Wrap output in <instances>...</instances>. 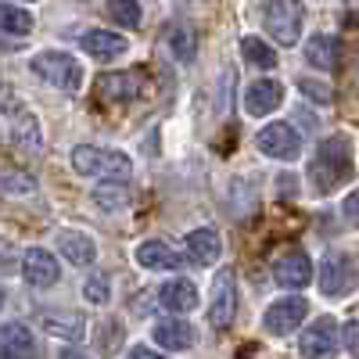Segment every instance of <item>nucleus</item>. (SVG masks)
Here are the masks:
<instances>
[{"instance_id": "obj_14", "label": "nucleus", "mask_w": 359, "mask_h": 359, "mask_svg": "<svg viewBox=\"0 0 359 359\" xmlns=\"http://www.w3.org/2000/svg\"><path fill=\"white\" fill-rule=\"evenodd\" d=\"M151 341L162 345L165 352H187L198 345V331L187 320H158L151 327Z\"/></svg>"}, {"instance_id": "obj_27", "label": "nucleus", "mask_w": 359, "mask_h": 359, "mask_svg": "<svg viewBox=\"0 0 359 359\" xmlns=\"http://www.w3.org/2000/svg\"><path fill=\"white\" fill-rule=\"evenodd\" d=\"M241 57H245L248 65L262 69V72L277 69V50L269 47L266 40H259V36H245V40H241Z\"/></svg>"}, {"instance_id": "obj_4", "label": "nucleus", "mask_w": 359, "mask_h": 359, "mask_svg": "<svg viewBox=\"0 0 359 359\" xmlns=\"http://www.w3.org/2000/svg\"><path fill=\"white\" fill-rule=\"evenodd\" d=\"M302 4H294V0H269L262 8V29L280 47H294L302 36Z\"/></svg>"}, {"instance_id": "obj_25", "label": "nucleus", "mask_w": 359, "mask_h": 359, "mask_svg": "<svg viewBox=\"0 0 359 359\" xmlns=\"http://www.w3.org/2000/svg\"><path fill=\"white\" fill-rule=\"evenodd\" d=\"M165 47H169V54L176 57L180 65H187V62H194V54H198V33L191 25H172L165 33Z\"/></svg>"}, {"instance_id": "obj_34", "label": "nucleus", "mask_w": 359, "mask_h": 359, "mask_svg": "<svg viewBox=\"0 0 359 359\" xmlns=\"http://www.w3.org/2000/svg\"><path fill=\"white\" fill-rule=\"evenodd\" d=\"M341 216H345L352 226H359V187H355V191L341 201Z\"/></svg>"}, {"instance_id": "obj_20", "label": "nucleus", "mask_w": 359, "mask_h": 359, "mask_svg": "<svg viewBox=\"0 0 359 359\" xmlns=\"http://www.w3.org/2000/svg\"><path fill=\"white\" fill-rule=\"evenodd\" d=\"M40 323L43 331L54 334V338H65V341H79L83 338V316L72 313V309H40Z\"/></svg>"}, {"instance_id": "obj_5", "label": "nucleus", "mask_w": 359, "mask_h": 359, "mask_svg": "<svg viewBox=\"0 0 359 359\" xmlns=\"http://www.w3.org/2000/svg\"><path fill=\"white\" fill-rule=\"evenodd\" d=\"M359 287V266L345 252H331L320 262V291L327 298H348Z\"/></svg>"}, {"instance_id": "obj_28", "label": "nucleus", "mask_w": 359, "mask_h": 359, "mask_svg": "<svg viewBox=\"0 0 359 359\" xmlns=\"http://www.w3.org/2000/svg\"><path fill=\"white\" fill-rule=\"evenodd\" d=\"M108 18L118 29H137L140 18H144V11H140L137 0H111V4H108Z\"/></svg>"}, {"instance_id": "obj_16", "label": "nucleus", "mask_w": 359, "mask_h": 359, "mask_svg": "<svg viewBox=\"0 0 359 359\" xmlns=\"http://www.w3.org/2000/svg\"><path fill=\"white\" fill-rule=\"evenodd\" d=\"M284 101V86L277 79H252L245 86V111L248 115H269Z\"/></svg>"}, {"instance_id": "obj_8", "label": "nucleus", "mask_w": 359, "mask_h": 359, "mask_svg": "<svg viewBox=\"0 0 359 359\" xmlns=\"http://www.w3.org/2000/svg\"><path fill=\"white\" fill-rule=\"evenodd\" d=\"M233 313H237V273L230 266H223L212 280V294H208V320L223 331V327L233 323Z\"/></svg>"}, {"instance_id": "obj_7", "label": "nucleus", "mask_w": 359, "mask_h": 359, "mask_svg": "<svg viewBox=\"0 0 359 359\" xmlns=\"http://www.w3.org/2000/svg\"><path fill=\"white\" fill-rule=\"evenodd\" d=\"M306 316H309V302H306V298H298V294L277 298V302L262 313V331L273 334V338H287L291 331L302 327Z\"/></svg>"}, {"instance_id": "obj_11", "label": "nucleus", "mask_w": 359, "mask_h": 359, "mask_svg": "<svg viewBox=\"0 0 359 359\" xmlns=\"http://www.w3.org/2000/svg\"><path fill=\"white\" fill-rule=\"evenodd\" d=\"M313 277V259L302 248H284L273 259V280L280 287H306Z\"/></svg>"}, {"instance_id": "obj_24", "label": "nucleus", "mask_w": 359, "mask_h": 359, "mask_svg": "<svg viewBox=\"0 0 359 359\" xmlns=\"http://www.w3.org/2000/svg\"><path fill=\"white\" fill-rule=\"evenodd\" d=\"M90 198H94V205L101 208V212H123V208H130V184L101 180V184L90 191Z\"/></svg>"}, {"instance_id": "obj_1", "label": "nucleus", "mask_w": 359, "mask_h": 359, "mask_svg": "<svg viewBox=\"0 0 359 359\" xmlns=\"http://www.w3.org/2000/svg\"><path fill=\"white\" fill-rule=\"evenodd\" d=\"M348 176H352V140L345 133L320 140L309 162V184L316 187V194H334Z\"/></svg>"}, {"instance_id": "obj_37", "label": "nucleus", "mask_w": 359, "mask_h": 359, "mask_svg": "<svg viewBox=\"0 0 359 359\" xmlns=\"http://www.w3.org/2000/svg\"><path fill=\"white\" fill-rule=\"evenodd\" d=\"M4 298H8V294H4V287H0V309H4Z\"/></svg>"}, {"instance_id": "obj_6", "label": "nucleus", "mask_w": 359, "mask_h": 359, "mask_svg": "<svg viewBox=\"0 0 359 359\" xmlns=\"http://www.w3.org/2000/svg\"><path fill=\"white\" fill-rule=\"evenodd\" d=\"M255 147H259V155L273 158V162H294L302 155V137H298L291 123H269L255 133Z\"/></svg>"}, {"instance_id": "obj_29", "label": "nucleus", "mask_w": 359, "mask_h": 359, "mask_svg": "<svg viewBox=\"0 0 359 359\" xmlns=\"http://www.w3.org/2000/svg\"><path fill=\"white\" fill-rule=\"evenodd\" d=\"M83 298L90 306H108L111 302V280H108V273H90L86 284H83Z\"/></svg>"}, {"instance_id": "obj_12", "label": "nucleus", "mask_w": 359, "mask_h": 359, "mask_svg": "<svg viewBox=\"0 0 359 359\" xmlns=\"http://www.w3.org/2000/svg\"><path fill=\"white\" fill-rule=\"evenodd\" d=\"M0 359H40V338L25 323H0Z\"/></svg>"}, {"instance_id": "obj_13", "label": "nucleus", "mask_w": 359, "mask_h": 359, "mask_svg": "<svg viewBox=\"0 0 359 359\" xmlns=\"http://www.w3.org/2000/svg\"><path fill=\"white\" fill-rule=\"evenodd\" d=\"M133 259H137L140 269H151V273H172V269H180V266L187 262L184 255H180L172 245H165V241H144V245H137Z\"/></svg>"}, {"instance_id": "obj_32", "label": "nucleus", "mask_w": 359, "mask_h": 359, "mask_svg": "<svg viewBox=\"0 0 359 359\" xmlns=\"http://www.w3.org/2000/svg\"><path fill=\"white\" fill-rule=\"evenodd\" d=\"M0 187L11 191V194H33V191H36V180L18 176V172H8V176H0Z\"/></svg>"}, {"instance_id": "obj_26", "label": "nucleus", "mask_w": 359, "mask_h": 359, "mask_svg": "<svg viewBox=\"0 0 359 359\" xmlns=\"http://www.w3.org/2000/svg\"><path fill=\"white\" fill-rule=\"evenodd\" d=\"M33 11H25L18 4H0V33L4 36H29L33 33Z\"/></svg>"}, {"instance_id": "obj_22", "label": "nucleus", "mask_w": 359, "mask_h": 359, "mask_svg": "<svg viewBox=\"0 0 359 359\" xmlns=\"http://www.w3.org/2000/svg\"><path fill=\"white\" fill-rule=\"evenodd\" d=\"M97 86H101V94L108 101H137L140 90H144L137 72H104Z\"/></svg>"}, {"instance_id": "obj_10", "label": "nucleus", "mask_w": 359, "mask_h": 359, "mask_svg": "<svg viewBox=\"0 0 359 359\" xmlns=\"http://www.w3.org/2000/svg\"><path fill=\"white\" fill-rule=\"evenodd\" d=\"M22 277L33 287H54L62 280V259L47 248H25L22 252Z\"/></svg>"}, {"instance_id": "obj_3", "label": "nucleus", "mask_w": 359, "mask_h": 359, "mask_svg": "<svg viewBox=\"0 0 359 359\" xmlns=\"http://www.w3.org/2000/svg\"><path fill=\"white\" fill-rule=\"evenodd\" d=\"M29 69H33L36 79H43L47 86L54 90H79L83 86V65L69 50H57V47H47V50H36L29 57Z\"/></svg>"}, {"instance_id": "obj_18", "label": "nucleus", "mask_w": 359, "mask_h": 359, "mask_svg": "<svg viewBox=\"0 0 359 359\" xmlns=\"http://www.w3.org/2000/svg\"><path fill=\"white\" fill-rule=\"evenodd\" d=\"M79 47L83 54L90 57H101V62H108V57H118V54H126V36L123 33H115V29H90V33L79 36Z\"/></svg>"}, {"instance_id": "obj_35", "label": "nucleus", "mask_w": 359, "mask_h": 359, "mask_svg": "<svg viewBox=\"0 0 359 359\" xmlns=\"http://www.w3.org/2000/svg\"><path fill=\"white\" fill-rule=\"evenodd\" d=\"M123 359H169L165 352H155V348H147V345H133Z\"/></svg>"}, {"instance_id": "obj_9", "label": "nucleus", "mask_w": 359, "mask_h": 359, "mask_svg": "<svg viewBox=\"0 0 359 359\" xmlns=\"http://www.w3.org/2000/svg\"><path fill=\"white\" fill-rule=\"evenodd\" d=\"M338 348H341V341H338V323H334V316L313 320L309 331L302 334V345H298L302 359H334Z\"/></svg>"}, {"instance_id": "obj_15", "label": "nucleus", "mask_w": 359, "mask_h": 359, "mask_svg": "<svg viewBox=\"0 0 359 359\" xmlns=\"http://www.w3.org/2000/svg\"><path fill=\"white\" fill-rule=\"evenodd\" d=\"M57 255H62L65 262H72L76 269L83 266H94L97 262V245H94V237L83 233V230H62L57 233Z\"/></svg>"}, {"instance_id": "obj_2", "label": "nucleus", "mask_w": 359, "mask_h": 359, "mask_svg": "<svg viewBox=\"0 0 359 359\" xmlns=\"http://www.w3.org/2000/svg\"><path fill=\"white\" fill-rule=\"evenodd\" d=\"M69 162L79 176H101V180H118V184H130L133 180V158L123 151H111V147L76 144Z\"/></svg>"}, {"instance_id": "obj_36", "label": "nucleus", "mask_w": 359, "mask_h": 359, "mask_svg": "<svg viewBox=\"0 0 359 359\" xmlns=\"http://www.w3.org/2000/svg\"><path fill=\"white\" fill-rule=\"evenodd\" d=\"M57 359H90V355H86V352H79V348H65Z\"/></svg>"}, {"instance_id": "obj_21", "label": "nucleus", "mask_w": 359, "mask_h": 359, "mask_svg": "<svg viewBox=\"0 0 359 359\" xmlns=\"http://www.w3.org/2000/svg\"><path fill=\"white\" fill-rule=\"evenodd\" d=\"M158 302L169 309V313H191L198 306V287L184 277H176V280H165L158 287Z\"/></svg>"}, {"instance_id": "obj_23", "label": "nucleus", "mask_w": 359, "mask_h": 359, "mask_svg": "<svg viewBox=\"0 0 359 359\" xmlns=\"http://www.w3.org/2000/svg\"><path fill=\"white\" fill-rule=\"evenodd\" d=\"M338 50H341L338 36L316 33V36H309V43H306V62H309L313 69H320V72H331V69L338 65Z\"/></svg>"}, {"instance_id": "obj_31", "label": "nucleus", "mask_w": 359, "mask_h": 359, "mask_svg": "<svg viewBox=\"0 0 359 359\" xmlns=\"http://www.w3.org/2000/svg\"><path fill=\"white\" fill-rule=\"evenodd\" d=\"M118 338H123V327H118V323H111V327H108V320H104V323L97 327V348H101V352H108V355H111V352L118 348V345H115Z\"/></svg>"}, {"instance_id": "obj_19", "label": "nucleus", "mask_w": 359, "mask_h": 359, "mask_svg": "<svg viewBox=\"0 0 359 359\" xmlns=\"http://www.w3.org/2000/svg\"><path fill=\"white\" fill-rule=\"evenodd\" d=\"M187 255L198 262V266H212L219 255H223V237L216 226H198L187 233Z\"/></svg>"}, {"instance_id": "obj_33", "label": "nucleus", "mask_w": 359, "mask_h": 359, "mask_svg": "<svg viewBox=\"0 0 359 359\" xmlns=\"http://www.w3.org/2000/svg\"><path fill=\"white\" fill-rule=\"evenodd\" d=\"M341 348L359 359V320H348V323L341 327Z\"/></svg>"}, {"instance_id": "obj_17", "label": "nucleus", "mask_w": 359, "mask_h": 359, "mask_svg": "<svg viewBox=\"0 0 359 359\" xmlns=\"http://www.w3.org/2000/svg\"><path fill=\"white\" fill-rule=\"evenodd\" d=\"M11 140H15L18 151H25V155H40L43 130H40V118L29 111V108H15V111H11Z\"/></svg>"}, {"instance_id": "obj_30", "label": "nucleus", "mask_w": 359, "mask_h": 359, "mask_svg": "<svg viewBox=\"0 0 359 359\" xmlns=\"http://www.w3.org/2000/svg\"><path fill=\"white\" fill-rule=\"evenodd\" d=\"M298 90H302V97H309V101H316V104H331V101H334L331 86L320 83V79H302V83H298Z\"/></svg>"}]
</instances>
